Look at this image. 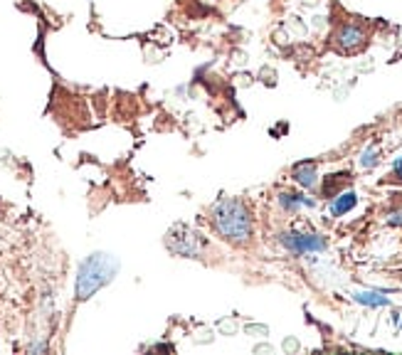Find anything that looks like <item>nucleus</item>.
<instances>
[{
    "label": "nucleus",
    "instance_id": "1",
    "mask_svg": "<svg viewBox=\"0 0 402 355\" xmlns=\"http://www.w3.org/2000/svg\"><path fill=\"white\" fill-rule=\"evenodd\" d=\"M213 225L227 242H235V245H242V242H247L252 237L250 210L245 208V203H240L235 198H225L215 205Z\"/></svg>",
    "mask_w": 402,
    "mask_h": 355
},
{
    "label": "nucleus",
    "instance_id": "2",
    "mask_svg": "<svg viewBox=\"0 0 402 355\" xmlns=\"http://www.w3.org/2000/svg\"><path fill=\"white\" fill-rule=\"evenodd\" d=\"M116 272H119V259L111 254H104V252H96L89 259H84L77 274V298L84 301L92 294H96L101 287H106L114 279Z\"/></svg>",
    "mask_w": 402,
    "mask_h": 355
},
{
    "label": "nucleus",
    "instance_id": "3",
    "mask_svg": "<svg viewBox=\"0 0 402 355\" xmlns=\"http://www.w3.org/2000/svg\"><path fill=\"white\" fill-rule=\"evenodd\" d=\"M282 245L296 254H308V252L326 249V240L319 235H299V232H287L282 235Z\"/></svg>",
    "mask_w": 402,
    "mask_h": 355
},
{
    "label": "nucleus",
    "instance_id": "4",
    "mask_svg": "<svg viewBox=\"0 0 402 355\" xmlns=\"http://www.w3.org/2000/svg\"><path fill=\"white\" fill-rule=\"evenodd\" d=\"M336 45L343 52H355V50H361L366 45V32L358 25H343L336 32Z\"/></svg>",
    "mask_w": 402,
    "mask_h": 355
},
{
    "label": "nucleus",
    "instance_id": "5",
    "mask_svg": "<svg viewBox=\"0 0 402 355\" xmlns=\"http://www.w3.org/2000/svg\"><path fill=\"white\" fill-rule=\"evenodd\" d=\"M294 178L296 183H301L303 188H314L316 185V163L314 161H303L294 166Z\"/></svg>",
    "mask_w": 402,
    "mask_h": 355
},
{
    "label": "nucleus",
    "instance_id": "6",
    "mask_svg": "<svg viewBox=\"0 0 402 355\" xmlns=\"http://www.w3.org/2000/svg\"><path fill=\"white\" fill-rule=\"evenodd\" d=\"M353 298L358 303H366V306H387V303H390V298L378 291H355Z\"/></svg>",
    "mask_w": 402,
    "mask_h": 355
},
{
    "label": "nucleus",
    "instance_id": "7",
    "mask_svg": "<svg viewBox=\"0 0 402 355\" xmlns=\"http://www.w3.org/2000/svg\"><path fill=\"white\" fill-rule=\"evenodd\" d=\"M355 203H358V195L355 193H343L338 200L333 203V208H331V212L338 217V215H345L348 210H353L355 208Z\"/></svg>",
    "mask_w": 402,
    "mask_h": 355
},
{
    "label": "nucleus",
    "instance_id": "8",
    "mask_svg": "<svg viewBox=\"0 0 402 355\" xmlns=\"http://www.w3.org/2000/svg\"><path fill=\"white\" fill-rule=\"evenodd\" d=\"M279 200H282V205H284V208H287V210H299V208H301V205H308V208H311V205H314V203H311V200L301 198V195H289V193H284Z\"/></svg>",
    "mask_w": 402,
    "mask_h": 355
},
{
    "label": "nucleus",
    "instance_id": "9",
    "mask_svg": "<svg viewBox=\"0 0 402 355\" xmlns=\"http://www.w3.org/2000/svg\"><path fill=\"white\" fill-rule=\"evenodd\" d=\"M363 166H366V168H373V166H375V163H378V148L375 146H371V148H368V151L366 153H363Z\"/></svg>",
    "mask_w": 402,
    "mask_h": 355
},
{
    "label": "nucleus",
    "instance_id": "10",
    "mask_svg": "<svg viewBox=\"0 0 402 355\" xmlns=\"http://www.w3.org/2000/svg\"><path fill=\"white\" fill-rule=\"evenodd\" d=\"M390 225H402V210H400V212L390 215Z\"/></svg>",
    "mask_w": 402,
    "mask_h": 355
},
{
    "label": "nucleus",
    "instance_id": "11",
    "mask_svg": "<svg viewBox=\"0 0 402 355\" xmlns=\"http://www.w3.org/2000/svg\"><path fill=\"white\" fill-rule=\"evenodd\" d=\"M395 173H397V175H400V180H402V158L395 163Z\"/></svg>",
    "mask_w": 402,
    "mask_h": 355
}]
</instances>
